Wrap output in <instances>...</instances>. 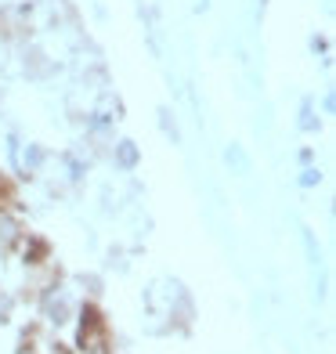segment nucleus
I'll return each mask as SVG.
<instances>
[{
  "label": "nucleus",
  "instance_id": "1",
  "mask_svg": "<svg viewBox=\"0 0 336 354\" xmlns=\"http://www.w3.org/2000/svg\"><path fill=\"white\" fill-rule=\"evenodd\" d=\"M318 181V170H304V185H315Z\"/></svg>",
  "mask_w": 336,
  "mask_h": 354
},
{
  "label": "nucleus",
  "instance_id": "2",
  "mask_svg": "<svg viewBox=\"0 0 336 354\" xmlns=\"http://www.w3.org/2000/svg\"><path fill=\"white\" fill-rule=\"evenodd\" d=\"M0 268H4V246H0Z\"/></svg>",
  "mask_w": 336,
  "mask_h": 354
}]
</instances>
